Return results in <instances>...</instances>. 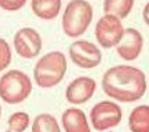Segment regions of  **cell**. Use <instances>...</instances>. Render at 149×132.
<instances>
[{"mask_svg":"<svg viewBox=\"0 0 149 132\" xmlns=\"http://www.w3.org/2000/svg\"><path fill=\"white\" fill-rule=\"evenodd\" d=\"M103 92L113 100L123 103L136 102L146 92L145 74L131 66H114L103 74L102 78Z\"/></svg>","mask_w":149,"mask_h":132,"instance_id":"1","label":"cell"},{"mask_svg":"<svg viewBox=\"0 0 149 132\" xmlns=\"http://www.w3.org/2000/svg\"><path fill=\"white\" fill-rule=\"evenodd\" d=\"M67 71V59L61 52H50L42 56L33 68V78L39 88L49 89L58 85Z\"/></svg>","mask_w":149,"mask_h":132,"instance_id":"2","label":"cell"},{"mask_svg":"<svg viewBox=\"0 0 149 132\" xmlns=\"http://www.w3.org/2000/svg\"><path fill=\"white\" fill-rule=\"evenodd\" d=\"M93 17V10L86 0H71L63 14V31L70 38H77L86 31Z\"/></svg>","mask_w":149,"mask_h":132,"instance_id":"3","label":"cell"},{"mask_svg":"<svg viewBox=\"0 0 149 132\" xmlns=\"http://www.w3.org/2000/svg\"><path fill=\"white\" fill-rule=\"evenodd\" d=\"M31 92V78L19 70H10L0 78V99L8 104L22 103Z\"/></svg>","mask_w":149,"mask_h":132,"instance_id":"4","label":"cell"},{"mask_svg":"<svg viewBox=\"0 0 149 132\" xmlns=\"http://www.w3.org/2000/svg\"><path fill=\"white\" fill-rule=\"evenodd\" d=\"M89 117H91L92 126L96 131L103 132L114 128L121 122L123 110L114 102L103 100V102H99L92 107Z\"/></svg>","mask_w":149,"mask_h":132,"instance_id":"5","label":"cell"},{"mask_svg":"<svg viewBox=\"0 0 149 132\" xmlns=\"http://www.w3.org/2000/svg\"><path fill=\"white\" fill-rule=\"evenodd\" d=\"M124 28L121 20L113 14H104L102 18H99L95 26V35L99 45L104 49L117 46V43L123 38Z\"/></svg>","mask_w":149,"mask_h":132,"instance_id":"6","label":"cell"},{"mask_svg":"<svg viewBox=\"0 0 149 132\" xmlns=\"http://www.w3.org/2000/svg\"><path fill=\"white\" fill-rule=\"evenodd\" d=\"M72 63L81 68H93L100 64L102 53L96 45L88 40H75L68 49Z\"/></svg>","mask_w":149,"mask_h":132,"instance_id":"7","label":"cell"},{"mask_svg":"<svg viewBox=\"0 0 149 132\" xmlns=\"http://www.w3.org/2000/svg\"><path fill=\"white\" fill-rule=\"evenodd\" d=\"M14 47L22 59H33L42 49V38L33 28H21L14 35Z\"/></svg>","mask_w":149,"mask_h":132,"instance_id":"8","label":"cell"},{"mask_svg":"<svg viewBox=\"0 0 149 132\" xmlns=\"http://www.w3.org/2000/svg\"><path fill=\"white\" fill-rule=\"evenodd\" d=\"M142 46V33L135 28H127L124 29L121 40L117 43V53L121 59L131 61V60H135L141 54Z\"/></svg>","mask_w":149,"mask_h":132,"instance_id":"9","label":"cell"},{"mask_svg":"<svg viewBox=\"0 0 149 132\" xmlns=\"http://www.w3.org/2000/svg\"><path fill=\"white\" fill-rule=\"evenodd\" d=\"M96 89L95 79L89 77L75 78L65 89V99L71 104H82L91 99Z\"/></svg>","mask_w":149,"mask_h":132,"instance_id":"10","label":"cell"},{"mask_svg":"<svg viewBox=\"0 0 149 132\" xmlns=\"http://www.w3.org/2000/svg\"><path fill=\"white\" fill-rule=\"evenodd\" d=\"M61 124L65 132H91L85 113L77 107H70L63 113Z\"/></svg>","mask_w":149,"mask_h":132,"instance_id":"11","label":"cell"},{"mask_svg":"<svg viewBox=\"0 0 149 132\" xmlns=\"http://www.w3.org/2000/svg\"><path fill=\"white\" fill-rule=\"evenodd\" d=\"M31 7L35 15L42 20H53L61 8V0H32Z\"/></svg>","mask_w":149,"mask_h":132,"instance_id":"12","label":"cell"},{"mask_svg":"<svg viewBox=\"0 0 149 132\" xmlns=\"http://www.w3.org/2000/svg\"><path fill=\"white\" fill-rule=\"evenodd\" d=\"M131 132H149V106H136L128 117Z\"/></svg>","mask_w":149,"mask_h":132,"instance_id":"13","label":"cell"},{"mask_svg":"<svg viewBox=\"0 0 149 132\" xmlns=\"http://www.w3.org/2000/svg\"><path fill=\"white\" fill-rule=\"evenodd\" d=\"M134 7V0H104V14H113L120 20L125 18Z\"/></svg>","mask_w":149,"mask_h":132,"instance_id":"14","label":"cell"},{"mask_svg":"<svg viewBox=\"0 0 149 132\" xmlns=\"http://www.w3.org/2000/svg\"><path fill=\"white\" fill-rule=\"evenodd\" d=\"M32 132H61L57 120L52 114H39L32 122Z\"/></svg>","mask_w":149,"mask_h":132,"instance_id":"15","label":"cell"},{"mask_svg":"<svg viewBox=\"0 0 149 132\" xmlns=\"http://www.w3.org/2000/svg\"><path fill=\"white\" fill-rule=\"evenodd\" d=\"M29 115L24 111H17L8 118V129L10 132H24L29 126Z\"/></svg>","mask_w":149,"mask_h":132,"instance_id":"16","label":"cell"},{"mask_svg":"<svg viewBox=\"0 0 149 132\" xmlns=\"http://www.w3.org/2000/svg\"><path fill=\"white\" fill-rule=\"evenodd\" d=\"M11 63V49L3 38H0V71L10 66Z\"/></svg>","mask_w":149,"mask_h":132,"instance_id":"17","label":"cell"},{"mask_svg":"<svg viewBox=\"0 0 149 132\" xmlns=\"http://www.w3.org/2000/svg\"><path fill=\"white\" fill-rule=\"evenodd\" d=\"M25 1L26 0H0V7L7 11H15L24 6Z\"/></svg>","mask_w":149,"mask_h":132,"instance_id":"18","label":"cell"},{"mask_svg":"<svg viewBox=\"0 0 149 132\" xmlns=\"http://www.w3.org/2000/svg\"><path fill=\"white\" fill-rule=\"evenodd\" d=\"M143 21L149 25V1L143 7Z\"/></svg>","mask_w":149,"mask_h":132,"instance_id":"19","label":"cell"},{"mask_svg":"<svg viewBox=\"0 0 149 132\" xmlns=\"http://www.w3.org/2000/svg\"><path fill=\"white\" fill-rule=\"evenodd\" d=\"M0 117H1V107H0Z\"/></svg>","mask_w":149,"mask_h":132,"instance_id":"20","label":"cell"}]
</instances>
